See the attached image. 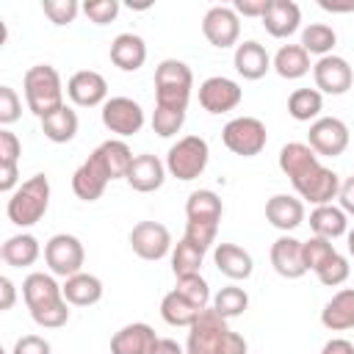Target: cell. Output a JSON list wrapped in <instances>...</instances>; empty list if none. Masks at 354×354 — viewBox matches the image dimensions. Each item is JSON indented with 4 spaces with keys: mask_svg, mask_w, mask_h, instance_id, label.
Wrapping results in <instances>:
<instances>
[{
    "mask_svg": "<svg viewBox=\"0 0 354 354\" xmlns=\"http://www.w3.org/2000/svg\"><path fill=\"white\" fill-rule=\"evenodd\" d=\"M279 169L290 180L296 194L301 199L313 202L315 207L332 205V199L340 191V177L332 169L321 166L318 155L301 141H290L279 149Z\"/></svg>",
    "mask_w": 354,
    "mask_h": 354,
    "instance_id": "1",
    "label": "cell"
},
{
    "mask_svg": "<svg viewBox=\"0 0 354 354\" xmlns=\"http://www.w3.org/2000/svg\"><path fill=\"white\" fill-rule=\"evenodd\" d=\"M22 296L30 310V318L44 329H58L69 321V301L64 299V288L44 271H33L22 282Z\"/></svg>",
    "mask_w": 354,
    "mask_h": 354,
    "instance_id": "2",
    "label": "cell"
},
{
    "mask_svg": "<svg viewBox=\"0 0 354 354\" xmlns=\"http://www.w3.org/2000/svg\"><path fill=\"white\" fill-rule=\"evenodd\" d=\"M185 354H246V340L230 329L227 318L207 307L188 326Z\"/></svg>",
    "mask_w": 354,
    "mask_h": 354,
    "instance_id": "3",
    "label": "cell"
},
{
    "mask_svg": "<svg viewBox=\"0 0 354 354\" xmlns=\"http://www.w3.org/2000/svg\"><path fill=\"white\" fill-rule=\"evenodd\" d=\"M22 88H25V102L28 108L44 119L50 113H55L58 108H64V86H61V75L55 66L50 64H36L25 72V80H22Z\"/></svg>",
    "mask_w": 354,
    "mask_h": 354,
    "instance_id": "4",
    "label": "cell"
},
{
    "mask_svg": "<svg viewBox=\"0 0 354 354\" xmlns=\"http://www.w3.org/2000/svg\"><path fill=\"white\" fill-rule=\"evenodd\" d=\"M194 88V75L185 61L166 58L155 69V105L171 108V111H185Z\"/></svg>",
    "mask_w": 354,
    "mask_h": 354,
    "instance_id": "5",
    "label": "cell"
},
{
    "mask_svg": "<svg viewBox=\"0 0 354 354\" xmlns=\"http://www.w3.org/2000/svg\"><path fill=\"white\" fill-rule=\"evenodd\" d=\"M50 205V180L47 174H33L30 180H25L6 205L8 221L17 227H33L36 221H41V216L47 213Z\"/></svg>",
    "mask_w": 354,
    "mask_h": 354,
    "instance_id": "6",
    "label": "cell"
},
{
    "mask_svg": "<svg viewBox=\"0 0 354 354\" xmlns=\"http://www.w3.org/2000/svg\"><path fill=\"white\" fill-rule=\"evenodd\" d=\"M210 158V147L202 136H183L177 144L169 147L166 171L177 180H196Z\"/></svg>",
    "mask_w": 354,
    "mask_h": 354,
    "instance_id": "7",
    "label": "cell"
},
{
    "mask_svg": "<svg viewBox=\"0 0 354 354\" xmlns=\"http://www.w3.org/2000/svg\"><path fill=\"white\" fill-rule=\"evenodd\" d=\"M221 141L230 152L241 155V158H254L266 149V141H268V133H266V124L254 116H235L224 124L221 130Z\"/></svg>",
    "mask_w": 354,
    "mask_h": 354,
    "instance_id": "8",
    "label": "cell"
},
{
    "mask_svg": "<svg viewBox=\"0 0 354 354\" xmlns=\"http://www.w3.org/2000/svg\"><path fill=\"white\" fill-rule=\"evenodd\" d=\"M44 260H47V266H50V271L55 277L69 279V277L80 274L83 260H86V252H83V243L75 235L58 232V235H53L44 243Z\"/></svg>",
    "mask_w": 354,
    "mask_h": 354,
    "instance_id": "9",
    "label": "cell"
},
{
    "mask_svg": "<svg viewBox=\"0 0 354 354\" xmlns=\"http://www.w3.org/2000/svg\"><path fill=\"white\" fill-rule=\"evenodd\" d=\"M307 147L315 152V155H324V158H337L346 152L348 147V127L343 119L337 116H321L310 124V133H307Z\"/></svg>",
    "mask_w": 354,
    "mask_h": 354,
    "instance_id": "10",
    "label": "cell"
},
{
    "mask_svg": "<svg viewBox=\"0 0 354 354\" xmlns=\"http://www.w3.org/2000/svg\"><path fill=\"white\" fill-rule=\"evenodd\" d=\"M111 180H113V177H111L108 163L102 160L100 149H94V152L75 169V174H72V191H75L77 199L94 202V199L102 196V191H105V185H108Z\"/></svg>",
    "mask_w": 354,
    "mask_h": 354,
    "instance_id": "11",
    "label": "cell"
},
{
    "mask_svg": "<svg viewBox=\"0 0 354 354\" xmlns=\"http://www.w3.org/2000/svg\"><path fill=\"white\" fill-rule=\"evenodd\" d=\"M202 33L218 50L232 47L238 41V36H241V19H238L235 8L232 6H213V8H207V14L202 17Z\"/></svg>",
    "mask_w": 354,
    "mask_h": 354,
    "instance_id": "12",
    "label": "cell"
},
{
    "mask_svg": "<svg viewBox=\"0 0 354 354\" xmlns=\"http://www.w3.org/2000/svg\"><path fill=\"white\" fill-rule=\"evenodd\" d=\"M130 246L141 260H160L171 252V232L160 221H138L130 230Z\"/></svg>",
    "mask_w": 354,
    "mask_h": 354,
    "instance_id": "13",
    "label": "cell"
},
{
    "mask_svg": "<svg viewBox=\"0 0 354 354\" xmlns=\"http://www.w3.org/2000/svg\"><path fill=\"white\" fill-rule=\"evenodd\" d=\"M102 124L116 136H136L144 127V111L130 97H111L102 105Z\"/></svg>",
    "mask_w": 354,
    "mask_h": 354,
    "instance_id": "14",
    "label": "cell"
},
{
    "mask_svg": "<svg viewBox=\"0 0 354 354\" xmlns=\"http://www.w3.org/2000/svg\"><path fill=\"white\" fill-rule=\"evenodd\" d=\"M241 97H243L241 86L224 75H213L199 86V105L207 113H227L241 105Z\"/></svg>",
    "mask_w": 354,
    "mask_h": 354,
    "instance_id": "15",
    "label": "cell"
},
{
    "mask_svg": "<svg viewBox=\"0 0 354 354\" xmlns=\"http://www.w3.org/2000/svg\"><path fill=\"white\" fill-rule=\"evenodd\" d=\"M313 77H315L318 91H324V94H346L354 83V72H351L348 61L340 55L318 58L313 66Z\"/></svg>",
    "mask_w": 354,
    "mask_h": 354,
    "instance_id": "16",
    "label": "cell"
},
{
    "mask_svg": "<svg viewBox=\"0 0 354 354\" xmlns=\"http://www.w3.org/2000/svg\"><path fill=\"white\" fill-rule=\"evenodd\" d=\"M66 94L75 105L80 108H94V105H105L108 102V83L100 72L94 69H80L69 77L66 83Z\"/></svg>",
    "mask_w": 354,
    "mask_h": 354,
    "instance_id": "17",
    "label": "cell"
},
{
    "mask_svg": "<svg viewBox=\"0 0 354 354\" xmlns=\"http://www.w3.org/2000/svg\"><path fill=\"white\" fill-rule=\"evenodd\" d=\"M124 180L130 183L133 191H138V194H152V191H158V188L163 185V180H166V163H163L158 155H149V152L136 155Z\"/></svg>",
    "mask_w": 354,
    "mask_h": 354,
    "instance_id": "18",
    "label": "cell"
},
{
    "mask_svg": "<svg viewBox=\"0 0 354 354\" xmlns=\"http://www.w3.org/2000/svg\"><path fill=\"white\" fill-rule=\"evenodd\" d=\"M271 266L279 277L285 279H299L307 274L304 266V252H301V241L290 238V235H279L271 243Z\"/></svg>",
    "mask_w": 354,
    "mask_h": 354,
    "instance_id": "19",
    "label": "cell"
},
{
    "mask_svg": "<svg viewBox=\"0 0 354 354\" xmlns=\"http://www.w3.org/2000/svg\"><path fill=\"white\" fill-rule=\"evenodd\" d=\"M301 22V8L293 0H268L266 14H263V28L274 39H288L299 30Z\"/></svg>",
    "mask_w": 354,
    "mask_h": 354,
    "instance_id": "20",
    "label": "cell"
},
{
    "mask_svg": "<svg viewBox=\"0 0 354 354\" xmlns=\"http://www.w3.org/2000/svg\"><path fill=\"white\" fill-rule=\"evenodd\" d=\"M232 64H235V72H238L243 80H260V77L271 69L274 61H271L268 50H266L260 41L249 39V41H243V44L235 47Z\"/></svg>",
    "mask_w": 354,
    "mask_h": 354,
    "instance_id": "21",
    "label": "cell"
},
{
    "mask_svg": "<svg viewBox=\"0 0 354 354\" xmlns=\"http://www.w3.org/2000/svg\"><path fill=\"white\" fill-rule=\"evenodd\" d=\"M158 335L149 324H127L111 337V354H149Z\"/></svg>",
    "mask_w": 354,
    "mask_h": 354,
    "instance_id": "22",
    "label": "cell"
},
{
    "mask_svg": "<svg viewBox=\"0 0 354 354\" xmlns=\"http://www.w3.org/2000/svg\"><path fill=\"white\" fill-rule=\"evenodd\" d=\"M266 218H268L271 227H277L282 232H290L304 221V202L290 196V194H274L266 202Z\"/></svg>",
    "mask_w": 354,
    "mask_h": 354,
    "instance_id": "23",
    "label": "cell"
},
{
    "mask_svg": "<svg viewBox=\"0 0 354 354\" xmlns=\"http://www.w3.org/2000/svg\"><path fill=\"white\" fill-rule=\"evenodd\" d=\"M213 263L230 279H249L252 271H254L252 254L238 243H218L213 249Z\"/></svg>",
    "mask_w": 354,
    "mask_h": 354,
    "instance_id": "24",
    "label": "cell"
},
{
    "mask_svg": "<svg viewBox=\"0 0 354 354\" xmlns=\"http://www.w3.org/2000/svg\"><path fill=\"white\" fill-rule=\"evenodd\" d=\"M221 199L216 191H207V188H199V191H191L188 202H185V216H188V224H205V227H218L221 221Z\"/></svg>",
    "mask_w": 354,
    "mask_h": 354,
    "instance_id": "25",
    "label": "cell"
},
{
    "mask_svg": "<svg viewBox=\"0 0 354 354\" xmlns=\"http://www.w3.org/2000/svg\"><path fill=\"white\" fill-rule=\"evenodd\" d=\"M111 61L122 69V72H136L144 66L147 61V44L138 33H119L111 41Z\"/></svg>",
    "mask_w": 354,
    "mask_h": 354,
    "instance_id": "26",
    "label": "cell"
},
{
    "mask_svg": "<svg viewBox=\"0 0 354 354\" xmlns=\"http://www.w3.org/2000/svg\"><path fill=\"white\" fill-rule=\"evenodd\" d=\"M321 324L332 332L354 326V288H343L326 301V307L321 310Z\"/></svg>",
    "mask_w": 354,
    "mask_h": 354,
    "instance_id": "27",
    "label": "cell"
},
{
    "mask_svg": "<svg viewBox=\"0 0 354 354\" xmlns=\"http://www.w3.org/2000/svg\"><path fill=\"white\" fill-rule=\"evenodd\" d=\"M61 288H64V299L75 307H91L102 299V282L94 274H86V271L69 277Z\"/></svg>",
    "mask_w": 354,
    "mask_h": 354,
    "instance_id": "28",
    "label": "cell"
},
{
    "mask_svg": "<svg viewBox=\"0 0 354 354\" xmlns=\"http://www.w3.org/2000/svg\"><path fill=\"white\" fill-rule=\"evenodd\" d=\"M3 260L11 266V268H28L39 260L41 249H39V241L30 235V232H19V235H11L6 238L3 249H0Z\"/></svg>",
    "mask_w": 354,
    "mask_h": 354,
    "instance_id": "29",
    "label": "cell"
},
{
    "mask_svg": "<svg viewBox=\"0 0 354 354\" xmlns=\"http://www.w3.org/2000/svg\"><path fill=\"white\" fill-rule=\"evenodd\" d=\"M279 77L285 80H299L310 72V53L301 47V44H282L274 55V64Z\"/></svg>",
    "mask_w": 354,
    "mask_h": 354,
    "instance_id": "30",
    "label": "cell"
},
{
    "mask_svg": "<svg viewBox=\"0 0 354 354\" xmlns=\"http://www.w3.org/2000/svg\"><path fill=\"white\" fill-rule=\"evenodd\" d=\"M41 133H44V138H50L53 144H66V141H72V138L77 136V113H75L69 105L58 108L55 113H50V116L41 119Z\"/></svg>",
    "mask_w": 354,
    "mask_h": 354,
    "instance_id": "31",
    "label": "cell"
},
{
    "mask_svg": "<svg viewBox=\"0 0 354 354\" xmlns=\"http://www.w3.org/2000/svg\"><path fill=\"white\" fill-rule=\"evenodd\" d=\"M346 213L335 205H318L313 213H310V230L318 235V238H340L346 232Z\"/></svg>",
    "mask_w": 354,
    "mask_h": 354,
    "instance_id": "32",
    "label": "cell"
},
{
    "mask_svg": "<svg viewBox=\"0 0 354 354\" xmlns=\"http://www.w3.org/2000/svg\"><path fill=\"white\" fill-rule=\"evenodd\" d=\"M199 307H194L188 299H183L177 290H169L160 301V318L169 324V326H191L196 318H199Z\"/></svg>",
    "mask_w": 354,
    "mask_h": 354,
    "instance_id": "33",
    "label": "cell"
},
{
    "mask_svg": "<svg viewBox=\"0 0 354 354\" xmlns=\"http://www.w3.org/2000/svg\"><path fill=\"white\" fill-rule=\"evenodd\" d=\"M324 108V97L318 88H296L290 97H288V113L296 119V122H310V119H318Z\"/></svg>",
    "mask_w": 354,
    "mask_h": 354,
    "instance_id": "34",
    "label": "cell"
},
{
    "mask_svg": "<svg viewBox=\"0 0 354 354\" xmlns=\"http://www.w3.org/2000/svg\"><path fill=\"white\" fill-rule=\"evenodd\" d=\"M97 149H100L102 160L108 163V169H111V177H113V180L127 177L130 163H133V158H136V155L130 152V147H127L122 138H108V141H102Z\"/></svg>",
    "mask_w": 354,
    "mask_h": 354,
    "instance_id": "35",
    "label": "cell"
},
{
    "mask_svg": "<svg viewBox=\"0 0 354 354\" xmlns=\"http://www.w3.org/2000/svg\"><path fill=\"white\" fill-rule=\"evenodd\" d=\"M335 41H337V33L329 25H324V22H313V25H307L301 30V47L307 53H313V55H321V58L332 55Z\"/></svg>",
    "mask_w": 354,
    "mask_h": 354,
    "instance_id": "36",
    "label": "cell"
},
{
    "mask_svg": "<svg viewBox=\"0 0 354 354\" xmlns=\"http://www.w3.org/2000/svg\"><path fill=\"white\" fill-rule=\"evenodd\" d=\"M246 307H249V296H246V290L238 288V285H227V288H221V290L213 296V310H216L221 318H227V321L243 315Z\"/></svg>",
    "mask_w": 354,
    "mask_h": 354,
    "instance_id": "37",
    "label": "cell"
},
{
    "mask_svg": "<svg viewBox=\"0 0 354 354\" xmlns=\"http://www.w3.org/2000/svg\"><path fill=\"white\" fill-rule=\"evenodd\" d=\"M205 260V252L196 249L194 243H188L185 238L177 241V246L171 249V271L174 277H188V274H199Z\"/></svg>",
    "mask_w": 354,
    "mask_h": 354,
    "instance_id": "38",
    "label": "cell"
},
{
    "mask_svg": "<svg viewBox=\"0 0 354 354\" xmlns=\"http://www.w3.org/2000/svg\"><path fill=\"white\" fill-rule=\"evenodd\" d=\"M183 299H188L194 307L199 310H207L210 304V288L205 282L202 274H188V277H177V288H174Z\"/></svg>",
    "mask_w": 354,
    "mask_h": 354,
    "instance_id": "39",
    "label": "cell"
},
{
    "mask_svg": "<svg viewBox=\"0 0 354 354\" xmlns=\"http://www.w3.org/2000/svg\"><path fill=\"white\" fill-rule=\"evenodd\" d=\"M301 252H304V266H307V271L324 268V266L337 254L335 246H332V241L318 238V235H313L310 241H301Z\"/></svg>",
    "mask_w": 354,
    "mask_h": 354,
    "instance_id": "40",
    "label": "cell"
},
{
    "mask_svg": "<svg viewBox=\"0 0 354 354\" xmlns=\"http://www.w3.org/2000/svg\"><path fill=\"white\" fill-rule=\"evenodd\" d=\"M183 122H185V111H171V108H160V105H155V111H152V130L160 138L180 133Z\"/></svg>",
    "mask_w": 354,
    "mask_h": 354,
    "instance_id": "41",
    "label": "cell"
},
{
    "mask_svg": "<svg viewBox=\"0 0 354 354\" xmlns=\"http://www.w3.org/2000/svg\"><path fill=\"white\" fill-rule=\"evenodd\" d=\"M41 11L50 17L53 25H69V22H75L77 11H83V6L77 0H44Z\"/></svg>",
    "mask_w": 354,
    "mask_h": 354,
    "instance_id": "42",
    "label": "cell"
},
{
    "mask_svg": "<svg viewBox=\"0 0 354 354\" xmlns=\"http://www.w3.org/2000/svg\"><path fill=\"white\" fill-rule=\"evenodd\" d=\"M348 274H351V266H348V260H346L343 254H335L324 268L315 271L318 282L326 285V288H337V285H343V282L348 279Z\"/></svg>",
    "mask_w": 354,
    "mask_h": 354,
    "instance_id": "43",
    "label": "cell"
},
{
    "mask_svg": "<svg viewBox=\"0 0 354 354\" xmlns=\"http://www.w3.org/2000/svg\"><path fill=\"white\" fill-rule=\"evenodd\" d=\"M83 14H86L94 25H108V22L116 19L119 3H116V0H86V3H83Z\"/></svg>",
    "mask_w": 354,
    "mask_h": 354,
    "instance_id": "44",
    "label": "cell"
},
{
    "mask_svg": "<svg viewBox=\"0 0 354 354\" xmlns=\"http://www.w3.org/2000/svg\"><path fill=\"white\" fill-rule=\"evenodd\" d=\"M22 113V102L11 86H0V124L17 122Z\"/></svg>",
    "mask_w": 354,
    "mask_h": 354,
    "instance_id": "45",
    "label": "cell"
},
{
    "mask_svg": "<svg viewBox=\"0 0 354 354\" xmlns=\"http://www.w3.org/2000/svg\"><path fill=\"white\" fill-rule=\"evenodd\" d=\"M22 155V144L11 130H0V166H17Z\"/></svg>",
    "mask_w": 354,
    "mask_h": 354,
    "instance_id": "46",
    "label": "cell"
},
{
    "mask_svg": "<svg viewBox=\"0 0 354 354\" xmlns=\"http://www.w3.org/2000/svg\"><path fill=\"white\" fill-rule=\"evenodd\" d=\"M14 354H50V343L39 335H22L14 343Z\"/></svg>",
    "mask_w": 354,
    "mask_h": 354,
    "instance_id": "47",
    "label": "cell"
},
{
    "mask_svg": "<svg viewBox=\"0 0 354 354\" xmlns=\"http://www.w3.org/2000/svg\"><path fill=\"white\" fill-rule=\"evenodd\" d=\"M266 6H268V0H235L232 3L238 17H257V19H263Z\"/></svg>",
    "mask_w": 354,
    "mask_h": 354,
    "instance_id": "48",
    "label": "cell"
},
{
    "mask_svg": "<svg viewBox=\"0 0 354 354\" xmlns=\"http://www.w3.org/2000/svg\"><path fill=\"white\" fill-rule=\"evenodd\" d=\"M337 199H340V210H343L346 216H354V174L340 183Z\"/></svg>",
    "mask_w": 354,
    "mask_h": 354,
    "instance_id": "49",
    "label": "cell"
},
{
    "mask_svg": "<svg viewBox=\"0 0 354 354\" xmlns=\"http://www.w3.org/2000/svg\"><path fill=\"white\" fill-rule=\"evenodd\" d=\"M17 166H0V191L3 194H14V185H17Z\"/></svg>",
    "mask_w": 354,
    "mask_h": 354,
    "instance_id": "50",
    "label": "cell"
},
{
    "mask_svg": "<svg viewBox=\"0 0 354 354\" xmlns=\"http://www.w3.org/2000/svg\"><path fill=\"white\" fill-rule=\"evenodd\" d=\"M0 293H3L0 310H11L14 307V299H17V290H14V282L8 277H0Z\"/></svg>",
    "mask_w": 354,
    "mask_h": 354,
    "instance_id": "51",
    "label": "cell"
},
{
    "mask_svg": "<svg viewBox=\"0 0 354 354\" xmlns=\"http://www.w3.org/2000/svg\"><path fill=\"white\" fill-rule=\"evenodd\" d=\"M321 354H354V346L348 340H343V337H332V340L324 343Z\"/></svg>",
    "mask_w": 354,
    "mask_h": 354,
    "instance_id": "52",
    "label": "cell"
},
{
    "mask_svg": "<svg viewBox=\"0 0 354 354\" xmlns=\"http://www.w3.org/2000/svg\"><path fill=\"white\" fill-rule=\"evenodd\" d=\"M149 354H185V351L180 348V343H177V340H171V337H158Z\"/></svg>",
    "mask_w": 354,
    "mask_h": 354,
    "instance_id": "53",
    "label": "cell"
},
{
    "mask_svg": "<svg viewBox=\"0 0 354 354\" xmlns=\"http://www.w3.org/2000/svg\"><path fill=\"white\" fill-rule=\"evenodd\" d=\"M318 6L324 11H332V14H343V11H354V0L351 3H329V0H318Z\"/></svg>",
    "mask_w": 354,
    "mask_h": 354,
    "instance_id": "54",
    "label": "cell"
},
{
    "mask_svg": "<svg viewBox=\"0 0 354 354\" xmlns=\"http://www.w3.org/2000/svg\"><path fill=\"white\" fill-rule=\"evenodd\" d=\"M348 254H351V257H354V230H351V232H348Z\"/></svg>",
    "mask_w": 354,
    "mask_h": 354,
    "instance_id": "55",
    "label": "cell"
}]
</instances>
